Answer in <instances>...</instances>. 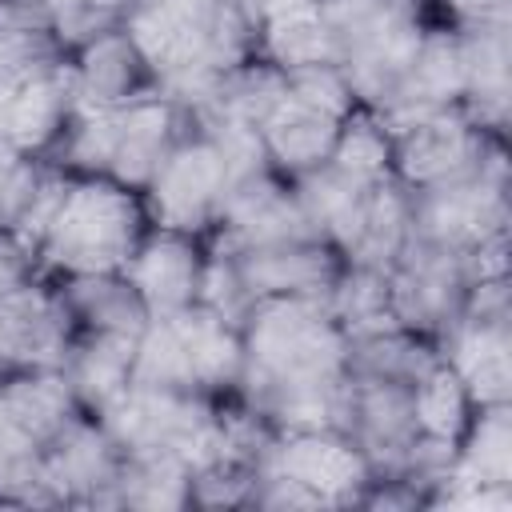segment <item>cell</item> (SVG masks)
<instances>
[{
  "mask_svg": "<svg viewBox=\"0 0 512 512\" xmlns=\"http://www.w3.org/2000/svg\"><path fill=\"white\" fill-rule=\"evenodd\" d=\"M496 148H504L500 136L476 128L456 104V108H440L392 136V172L412 192L436 188V184H456V180L480 176Z\"/></svg>",
  "mask_w": 512,
  "mask_h": 512,
  "instance_id": "obj_2",
  "label": "cell"
},
{
  "mask_svg": "<svg viewBox=\"0 0 512 512\" xmlns=\"http://www.w3.org/2000/svg\"><path fill=\"white\" fill-rule=\"evenodd\" d=\"M140 224V204L124 184L104 176L72 180L36 256H44L52 268L68 276L124 272L136 244L144 240Z\"/></svg>",
  "mask_w": 512,
  "mask_h": 512,
  "instance_id": "obj_1",
  "label": "cell"
},
{
  "mask_svg": "<svg viewBox=\"0 0 512 512\" xmlns=\"http://www.w3.org/2000/svg\"><path fill=\"white\" fill-rule=\"evenodd\" d=\"M120 448L104 432V424L84 420L80 412L64 420V428L40 448L44 488L52 500H76V504H116V472H120Z\"/></svg>",
  "mask_w": 512,
  "mask_h": 512,
  "instance_id": "obj_6",
  "label": "cell"
},
{
  "mask_svg": "<svg viewBox=\"0 0 512 512\" xmlns=\"http://www.w3.org/2000/svg\"><path fill=\"white\" fill-rule=\"evenodd\" d=\"M168 320L176 324V336L184 344V356H188V372H192V388L196 392L240 384V372H244V340H240V328L236 324L220 320L204 304H188V308L172 312Z\"/></svg>",
  "mask_w": 512,
  "mask_h": 512,
  "instance_id": "obj_13",
  "label": "cell"
},
{
  "mask_svg": "<svg viewBox=\"0 0 512 512\" xmlns=\"http://www.w3.org/2000/svg\"><path fill=\"white\" fill-rule=\"evenodd\" d=\"M256 468L304 484L324 504H356L372 480L364 452L344 432H320V428L276 432L264 456L256 460Z\"/></svg>",
  "mask_w": 512,
  "mask_h": 512,
  "instance_id": "obj_4",
  "label": "cell"
},
{
  "mask_svg": "<svg viewBox=\"0 0 512 512\" xmlns=\"http://www.w3.org/2000/svg\"><path fill=\"white\" fill-rule=\"evenodd\" d=\"M232 256H236V268H240L252 300H264V296L328 300L336 276L344 272L340 252L328 240H288V244H268V248H244Z\"/></svg>",
  "mask_w": 512,
  "mask_h": 512,
  "instance_id": "obj_7",
  "label": "cell"
},
{
  "mask_svg": "<svg viewBox=\"0 0 512 512\" xmlns=\"http://www.w3.org/2000/svg\"><path fill=\"white\" fill-rule=\"evenodd\" d=\"M72 308L64 292L44 284H12L0 292V364L16 372L64 368L72 348Z\"/></svg>",
  "mask_w": 512,
  "mask_h": 512,
  "instance_id": "obj_5",
  "label": "cell"
},
{
  "mask_svg": "<svg viewBox=\"0 0 512 512\" xmlns=\"http://www.w3.org/2000/svg\"><path fill=\"white\" fill-rule=\"evenodd\" d=\"M284 80H288V96H292L296 104H308V108H316V112H324V116L344 120V116L356 108V96H352V88H348L340 64L292 68V72H284Z\"/></svg>",
  "mask_w": 512,
  "mask_h": 512,
  "instance_id": "obj_19",
  "label": "cell"
},
{
  "mask_svg": "<svg viewBox=\"0 0 512 512\" xmlns=\"http://www.w3.org/2000/svg\"><path fill=\"white\" fill-rule=\"evenodd\" d=\"M236 4H240V12L260 28L264 20L284 16V12H292V8H308V4H316V0H236Z\"/></svg>",
  "mask_w": 512,
  "mask_h": 512,
  "instance_id": "obj_22",
  "label": "cell"
},
{
  "mask_svg": "<svg viewBox=\"0 0 512 512\" xmlns=\"http://www.w3.org/2000/svg\"><path fill=\"white\" fill-rule=\"evenodd\" d=\"M132 360H136V336L88 332L84 340H72L60 372L68 376L80 408L104 412L132 384Z\"/></svg>",
  "mask_w": 512,
  "mask_h": 512,
  "instance_id": "obj_14",
  "label": "cell"
},
{
  "mask_svg": "<svg viewBox=\"0 0 512 512\" xmlns=\"http://www.w3.org/2000/svg\"><path fill=\"white\" fill-rule=\"evenodd\" d=\"M508 4L512 0H444V8L456 16V28L508 24Z\"/></svg>",
  "mask_w": 512,
  "mask_h": 512,
  "instance_id": "obj_21",
  "label": "cell"
},
{
  "mask_svg": "<svg viewBox=\"0 0 512 512\" xmlns=\"http://www.w3.org/2000/svg\"><path fill=\"white\" fill-rule=\"evenodd\" d=\"M48 0H0V84L20 88L68 68Z\"/></svg>",
  "mask_w": 512,
  "mask_h": 512,
  "instance_id": "obj_10",
  "label": "cell"
},
{
  "mask_svg": "<svg viewBox=\"0 0 512 512\" xmlns=\"http://www.w3.org/2000/svg\"><path fill=\"white\" fill-rule=\"evenodd\" d=\"M440 340V360L460 376L476 408L508 404V320L460 316Z\"/></svg>",
  "mask_w": 512,
  "mask_h": 512,
  "instance_id": "obj_11",
  "label": "cell"
},
{
  "mask_svg": "<svg viewBox=\"0 0 512 512\" xmlns=\"http://www.w3.org/2000/svg\"><path fill=\"white\" fill-rule=\"evenodd\" d=\"M76 52H80L72 60L76 108H120V104H132L156 92V80L124 28H112Z\"/></svg>",
  "mask_w": 512,
  "mask_h": 512,
  "instance_id": "obj_8",
  "label": "cell"
},
{
  "mask_svg": "<svg viewBox=\"0 0 512 512\" xmlns=\"http://www.w3.org/2000/svg\"><path fill=\"white\" fill-rule=\"evenodd\" d=\"M464 444H456V464L448 480L456 484H508L512 476V424H508V404H484L476 420L464 428Z\"/></svg>",
  "mask_w": 512,
  "mask_h": 512,
  "instance_id": "obj_16",
  "label": "cell"
},
{
  "mask_svg": "<svg viewBox=\"0 0 512 512\" xmlns=\"http://www.w3.org/2000/svg\"><path fill=\"white\" fill-rule=\"evenodd\" d=\"M200 264L204 260H200L192 236L160 228L156 236L136 244L132 260L124 264V276L140 292V300L152 316H172V312L196 304Z\"/></svg>",
  "mask_w": 512,
  "mask_h": 512,
  "instance_id": "obj_9",
  "label": "cell"
},
{
  "mask_svg": "<svg viewBox=\"0 0 512 512\" xmlns=\"http://www.w3.org/2000/svg\"><path fill=\"white\" fill-rule=\"evenodd\" d=\"M412 412H416V428L424 436H440V440H460L468 428V412H472V396L460 384V376L440 360L436 368H428L416 384H412Z\"/></svg>",
  "mask_w": 512,
  "mask_h": 512,
  "instance_id": "obj_18",
  "label": "cell"
},
{
  "mask_svg": "<svg viewBox=\"0 0 512 512\" xmlns=\"http://www.w3.org/2000/svg\"><path fill=\"white\" fill-rule=\"evenodd\" d=\"M32 264H36V252L12 228H0V292L32 280Z\"/></svg>",
  "mask_w": 512,
  "mask_h": 512,
  "instance_id": "obj_20",
  "label": "cell"
},
{
  "mask_svg": "<svg viewBox=\"0 0 512 512\" xmlns=\"http://www.w3.org/2000/svg\"><path fill=\"white\" fill-rule=\"evenodd\" d=\"M340 124L336 116H324L308 104H296L292 96H284L272 116L260 124V140H264V152H268V164L276 172H288L292 180L328 164L332 160V148H336V136H340Z\"/></svg>",
  "mask_w": 512,
  "mask_h": 512,
  "instance_id": "obj_12",
  "label": "cell"
},
{
  "mask_svg": "<svg viewBox=\"0 0 512 512\" xmlns=\"http://www.w3.org/2000/svg\"><path fill=\"white\" fill-rule=\"evenodd\" d=\"M60 292H64L72 316L88 324V332L140 336L152 320V312L144 308L140 292L128 284L124 272H80V276H68V284Z\"/></svg>",
  "mask_w": 512,
  "mask_h": 512,
  "instance_id": "obj_15",
  "label": "cell"
},
{
  "mask_svg": "<svg viewBox=\"0 0 512 512\" xmlns=\"http://www.w3.org/2000/svg\"><path fill=\"white\" fill-rule=\"evenodd\" d=\"M256 44H260L264 60L276 64L280 72L308 68V64H336V44H332V32L316 4L264 20Z\"/></svg>",
  "mask_w": 512,
  "mask_h": 512,
  "instance_id": "obj_17",
  "label": "cell"
},
{
  "mask_svg": "<svg viewBox=\"0 0 512 512\" xmlns=\"http://www.w3.org/2000/svg\"><path fill=\"white\" fill-rule=\"evenodd\" d=\"M224 192H228V172L216 144L204 132L180 136L148 180V200L160 228L184 236H196L208 224H216Z\"/></svg>",
  "mask_w": 512,
  "mask_h": 512,
  "instance_id": "obj_3",
  "label": "cell"
}]
</instances>
